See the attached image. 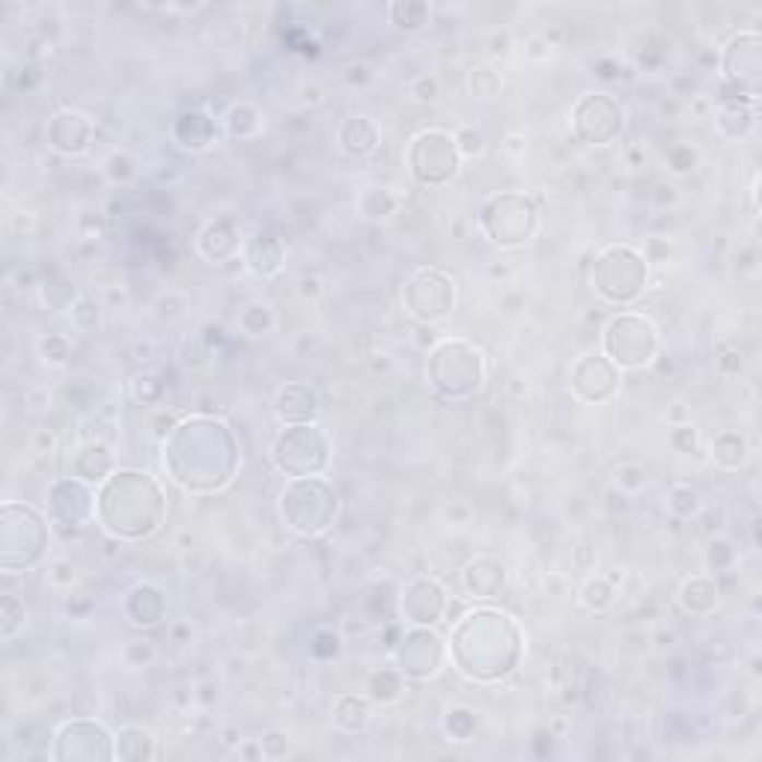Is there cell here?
I'll return each mask as SVG.
<instances>
[{
  "mask_svg": "<svg viewBox=\"0 0 762 762\" xmlns=\"http://www.w3.org/2000/svg\"><path fill=\"white\" fill-rule=\"evenodd\" d=\"M164 471L188 494H215L233 483L242 453L233 430L218 418H185L164 438Z\"/></svg>",
  "mask_w": 762,
  "mask_h": 762,
  "instance_id": "cell-1",
  "label": "cell"
},
{
  "mask_svg": "<svg viewBox=\"0 0 762 762\" xmlns=\"http://www.w3.org/2000/svg\"><path fill=\"white\" fill-rule=\"evenodd\" d=\"M521 629L497 608H473L453 625L450 658L456 670L473 682H501L521 661Z\"/></svg>",
  "mask_w": 762,
  "mask_h": 762,
  "instance_id": "cell-2",
  "label": "cell"
},
{
  "mask_svg": "<svg viewBox=\"0 0 762 762\" xmlns=\"http://www.w3.org/2000/svg\"><path fill=\"white\" fill-rule=\"evenodd\" d=\"M96 518L110 537L140 542L164 525L167 497L150 473L114 471L98 485Z\"/></svg>",
  "mask_w": 762,
  "mask_h": 762,
  "instance_id": "cell-3",
  "label": "cell"
},
{
  "mask_svg": "<svg viewBox=\"0 0 762 762\" xmlns=\"http://www.w3.org/2000/svg\"><path fill=\"white\" fill-rule=\"evenodd\" d=\"M426 378H430L432 390L447 402L473 399L485 385L483 352L459 337L438 340L426 357Z\"/></svg>",
  "mask_w": 762,
  "mask_h": 762,
  "instance_id": "cell-4",
  "label": "cell"
},
{
  "mask_svg": "<svg viewBox=\"0 0 762 762\" xmlns=\"http://www.w3.org/2000/svg\"><path fill=\"white\" fill-rule=\"evenodd\" d=\"M278 516L292 534L316 539L328 534L340 516V497L323 477L286 480L278 494Z\"/></svg>",
  "mask_w": 762,
  "mask_h": 762,
  "instance_id": "cell-5",
  "label": "cell"
},
{
  "mask_svg": "<svg viewBox=\"0 0 762 762\" xmlns=\"http://www.w3.org/2000/svg\"><path fill=\"white\" fill-rule=\"evenodd\" d=\"M48 551V521L27 504H3L0 513V570L7 575L39 566Z\"/></svg>",
  "mask_w": 762,
  "mask_h": 762,
  "instance_id": "cell-6",
  "label": "cell"
},
{
  "mask_svg": "<svg viewBox=\"0 0 762 762\" xmlns=\"http://www.w3.org/2000/svg\"><path fill=\"white\" fill-rule=\"evenodd\" d=\"M593 286L601 298L617 307H629L641 298L649 283V262L632 245L601 247L593 259Z\"/></svg>",
  "mask_w": 762,
  "mask_h": 762,
  "instance_id": "cell-7",
  "label": "cell"
},
{
  "mask_svg": "<svg viewBox=\"0 0 762 762\" xmlns=\"http://www.w3.org/2000/svg\"><path fill=\"white\" fill-rule=\"evenodd\" d=\"M480 230L501 250L527 245L539 230L537 203L521 191H501L480 206Z\"/></svg>",
  "mask_w": 762,
  "mask_h": 762,
  "instance_id": "cell-8",
  "label": "cell"
},
{
  "mask_svg": "<svg viewBox=\"0 0 762 762\" xmlns=\"http://www.w3.org/2000/svg\"><path fill=\"white\" fill-rule=\"evenodd\" d=\"M658 349H661L658 328L641 313H617L601 333V354L617 370H641L653 364Z\"/></svg>",
  "mask_w": 762,
  "mask_h": 762,
  "instance_id": "cell-9",
  "label": "cell"
},
{
  "mask_svg": "<svg viewBox=\"0 0 762 762\" xmlns=\"http://www.w3.org/2000/svg\"><path fill=\"white\" fill-rule=\"evenodd\" d=\"M271 462L290 480L323 477L331 462V441L316 423H295L278 432L271 444Z\"/></svg>",
  "mask_w": 762,
  "mask_h": 762,
  "instance_id": "cell-10",
  "label": "cell"
},
{
  "mask_svg": "<svg viewBox=\"0 0 762 762\" xmlns=\"http://www.w3.org/2000/svg\"><path fill=\"white\" fill-rule=\"evenodd\" d=\"M406 167L411 179L423 188H441L456 179L462 167V152L456 143V134L444 129H423L409 140L406 150Z\"/></svg>",
  "mask_w": 762,
  "mask_h": 762,
  "instance_id": "cell-11",
  "label": "cell"
},
{
  "mask_svg": "<svg viewBox=\"0 0 762 762\" xmlns=\"http://www.w3.org/2000/svg\"><path fill=\"white\" fill-rule=\"evenodd\" d=\"M406 310L418 323L435 325L447 319L456 304V283L447 271L441 269H418L402 290Z\"/></svg>",
  "mask_w": 762,
  "mask_h": 762,
  "instance_id": "cell-12",
  "label": "cell"
},
{
  "mask_svg": "<svg viewBox=\"0 0 762 762\" xmlns=\"http://www.w3.org/2000/svg\"><path fill=\"white\" fill-rule=\"evenodd\" d=\"M447 655H450L447 641L432 625H411L409 632L402 634L397 649H394V661H397V670L406 679L426 682V679L438 677L444 670Z\"/></svg>",
  "mask_w": 762,
  "mask_h": 762,
  "instance_id": "cell-13",
  "label": "cell"
},
{
  "mask_svg": "<svg viewBox=\"0 0 762 762\" xmlns=\"http://www.w3.org/2000/svg\"><path fill=\"white\" fill-rule=\"evenodd\" d=\"M572 131L581 143L608 146L625 131V110L608 93H587L572 110Z\"/></svg>",
  "mask_w": 762,
  "mask_h": 762,
  "instance_id": "cell-14",
  "label": "cell"
},
{
  "mask_svg": "<svg viewBox=\"0 0 762 762\" xmlns=\"http://www.w3.org/2000/svg\"><path fill=\"white\" fill-rule=\"evenodd\" d=\"M51 757L60 762L69 760H117L114 736L102 724L86 718L66 720L55 736V751Z\"/></svg>",
  "mask_w": 762,
  "mask_h": 762,
  "instance_id": "cell-15",
  "label": "cell"
},
{
  "mask_svg": "<svg viewBox=\"0 0 762 762\" xmlns=\"http://www.w3.org/2000/svg\"><path fill=\"white\" fill-rule=\"evenodd\" d=\"M760 69H762V39L757 31H745L732 36L724 48V72L727 81L741 90L745 98H757L760 93Z\"/></svg>",
  "mask_w": 762,
  "mask_h": 762,
  "instance_id": "cell-16",
  "label": "cell"
},
{
  "mask_svg": "<svg viewBox=\"0 0 762 762\" xmlns=\"http://www.w3.org/2000/svg\"><path fill=\"white\" fill-rule=\"evenodd\" d=\"M48 518L63 527H84L96 518V492L78 477L57 480L48 489Z\"/></svg>",
  "mask_w": 762,
  "mask_h": 762,
  "instance_id": "cell-17",
  "label": "cell"
},
{
  "mask_svg": "<svg viewBox=\"0 0 762 762\" xmlns=\"http://www.w3.org/2000/svg\"><path fill=\"white\" fill-rule=\"evenodd\" d=\"M620 390V370L605 354H584L572 364V394L581 402H608Z\"/></svg>",
  "mask_w": 762,
  "mask_h": 762,
  "instance_id": "cell-18",
  "label": "cell"
},
{
  "mask_svg": "<svg viewBox=\"0 0 762 762\" xmlns=\"http://www.w3.org/2000/svg\"><path fill=\"white\" fill-rule=\"evenodd\" d=\"M447 613V590L435 578H414L399 596V617L409 625H435Z\"/></svg>",
  "mask_w": 762,
  "mask_h": 762,
  "instance_id": "cell-19",
  "label": "cell"
},
{
  "mask_svg": "<svg viewBox=\"0 0 762 762\" xmlns=\"http://www.w3.org/2000/svg\"><path fill=\"white\" fill-rule=\"evenodd\" d=\"M90 140H93V122L78 110H57L48 122V146L60 155H81L90 150Z\"/></svg>",
  "mask_w": 762,
  "mask_h": 762,
  "instance_id": "cell-20",
  "label": "cell"
},
{
  "mask_svg": "<svg viewBox=\"0 0 762 762\" xmlns=\"http://www.w3.org/2000/svg\"><path fill=\"white\" fill-rule=\"evenodd\" d=\"M242 259H245L247 271L254 278L271 280L283 269L286 250H283V242L271 230H254L242 245Z\"/></svg>",
  "mask_w": 762,
  "mask_h": 762,
  "instance_id": "cell-21",
  "label": "cell"
},
{
  "mask_svg": "<svg viewBox=\"0 0 762 762\" xmlns=\"http://www.w3.org/2000/svg\"><path fill=\"white\" fill-rule=\"evenodd\" d=\"M323 411L319 394L307 382H290L274 394V414L280 423L295 426V423H316Z\"/></svg>",
  "mask_w": 762,
  "mask_h": 762,
  "instance_id": "cell-22",
  "label": "cell"
},
{
  "mask_svg": "<svg viewBox=\"0 0 762 762\" xmlns=\"http://www.w3.org/2000/svg\"><path fill=\"white\" fill-rule=\"evenodd\" d=\"M245 238H238V226L230 218H215L200 230L197 236V250L206 262H226L236 254H242Z\"/></svg>",
  "mask_w": 762,
  "mask_h": 762,
  "instance_id": "cell-23",
  "label": "cell"
},
{
  "mask_svg": "<svg viewBox=\"0 0 762 762\" xmlns=\"http://www.w3.org/2000/svg\"><path fill=\"white\" fill-rule=\"evenodd\" d=\"M506 566L494 558H477L462 570V584L473 599H497L506 590Z\"/></svg>",
  "mask_w": 762,
  "mask_h": 762,
  "instance_id": "cell-24",
  "label": "cell"
},
{
  "mask_svg": "<svg viewBox=\"0 0 762 762\" xmlns=\"http://www.w3.org/2000/svg\"><path fill=\"white\" fill-rule=\"evenodd\" d=\"M218 138L215 119L209 117L206 110H183L179 117L173 119V140L188 152L209 150Z\"/></svg>",
  "mask_w": 762,
  "mask_h": 762,
  "instance_id": "cell-25",
  "label": "cell"
},
{
  "mask_svg": "<svg viewBox=\"0 0 762 762\" xmlns=\"http://www.w3.org/2000/svg\"><path fill=\"white\" fill-rule=\"evenodd\" d=\"M126 617L138 629H152V625H159L167 617V596L155 584H138L126 596Z\"/></svg>",
  "mask_w": 762,
  "mask_h": 762,
  "instance_id": "cell-26",
  "label": "cell"
},
{
  "mask_svg": "<svg viewBox=\"0 0 762 762\" xmlns=\"http://www.w3.org/2000/svg\"><path fill=\"white\" fill-rule=\"evenodd\" d=\"M337 143L349 159H370L382 143V129L370 117H349L337 131Z\"/></svg>",
  "mask_w": 762,
  "mask_h": 762,
  "instance_id": "cell-27",
  "label": "cell"
},
{
  "mask_svg": "<svg viewBox=\"0 0 762 762\" xmlns=\"http://www.w3.org/2000/svg\"><path fill=\"white\" fill-rule=\"evenodd\" d=\"M110 473H114V456L105 444L98 441H86L81 444L75 453H72V477L84 480V483H105Z\"/></svg>",
  "mask_w": 762,
  "mask_h": 762,
  "instance_id": "cell-28",
  "label": "cell"
},
{
  "mask_svg": "<svg viewBox=\"0 0 762 762\" xmlns=\"http://www.w3.org/2000/svg\"><path fill=\"white\" fill-rule=\"evenodd\" d=\"M757 122V98H732V102H724L718 110V129L724 138L741 140L748 138Z\"/></svg>",
  "mask_w": 762,
  "mask_h": 762,
  "instance_id": "cell-29",
  "label": "cell"
},
{
  "mask_svg": "<svg viewBox=\"0 0 762 762\" xmlns=\"http://www.w3.org/2000/svg\"><path fill=\"white\" fill-rule=\"evenodd\" d=\"M679 605H682V611L694 613V617L712 613L718 608V587H715V581L703 578V575L688 578L682 584V590H679Z\"/></svg>",
  "mask_w": 762,
  "mask_h": 762,
  "instance_id": "cell-30",
  "label": "cell"
},
{
  "mask_svg": "<svg viewBox=\"0 0 762 762\" xmlns=\"http://www.w3.org/2000/svg\"><path fill=\"white\" fill-rule=\"evenodd\" d=\"M373 720V706L370 700L357 694H340L333 703V724L343 732H364Z\"/></svg>",
  "mask_w": 762,
  "mask_h": 762,
  "instance_id": "cell-31",
  "label": "cell"
},
{
  "mask_svg": "<svg viewBox=\"0 0 762 762\" xmlns=\"http://www.w3.org/2000/svg\"><path fill=\"white\" fill-rule=\"evenodd\" d=\"M387 19H390V24H394L397 31L418 33L430 24L432 10L430 3H423V0H399V3H390V7H387Z\"/></svg>",
  "mask_w": 762,
  "mask_h": 762,
  "instance_id": "cell-32",
  "label": "cell"
},
{
  "mask_svg": "<svg viewBox=\"0 0 762 762\" xmlns=\"http://www.w3.org/2000/svg\"><path fill=\"white\" fill-rule=\"evenodd\" d=\"M114 748H117L119 760L129 762H143L155 757V739H152V732L140 730V727L119 730L117 739H114Z\"/></svg>",
  "mask_w": 762,
  "mask_h": 762,
  "instance_id": "cell-33",
  "label": "cell"
},
{
  "mask_svg": "<svg viewBox=\"0 0 762 762\" xmlns=\"http://www.w3.org/2000/svg\"><path fill=\"white\" fill-rule=\"evenodd\" d=\"M712 459L715 465H720L724 471H739L745 459H748V444L741 438L739 432H720L712 438Z\"/></svg>",
  "mask_w": 762,
  "mask_h": 762,
  "instance_id": "cell-34",
  "label": "cell"
},
{
  "mask_svg": "<svg viewBox=\"0 0 762 762\" xmlns=\"http://www.w3.org/2000/svg\"><path fill=\"white\" fill-rule=\"evenodd\" d=\"M24 623H27V608H24V601L15 596V593H7L3 599H0V634H3V641H12L15 634L22 632Z\"/></svg>",
  "mask_w": 762,
  "mask_h": 762,
  "instance_id": "cell-35",
  "label": "cell"
},
{
  "mask_svg": "<svg viewBox=\"0 0 762 762\" xmlns=\"http://www.w3.org/2000/svg\"><path fill=\"white\" fill-rule=\"evenodd\" d=\"M259 129V110L247 102H238L224 117V131L230 138H250Z\"/></svg>",
  "mask_w": 762,
  "mask_h": 762,
  "instance_id": "cell-36",
  "label": "cell"
},
{
  "mask_svg": "<svg viewBox=\"0 0 762 762\" xmlns=\"http://www.w3.org/2000/svg\"><path fill=\"white\" fill-rule=\"evenodd\" d=\"M238 325H242V331L250 333V337H259V333L271 331V325H274V313H271L269 304H262V301H250V304L242 307V313H238Z\"/></svg>",
  "mask_w": 762,
  "mask_h": 762,
  "instance_id": "cell-37",
  "label": "cell"
},
{
  "mask_svg": "<svg viewBox=\"0 0 762 762\" xmlns=\"http://www.w3.org/2000/svg\"><path fill=\"white\" fill-rule=\"evenodd\" d=\"M43 301L51 307V310H72L78 301V292H75V283H69V280L63 278H55V280H45L43 283Z\"/></svg>",
  "mask_w": 762,
  "mask_h": 762,
  "instance_id": "cell-38",
  "label": "cell"
},
{
  "mask_svg": "<svg viewBox=\"0 0 762 762\" xmlns=\"http://www.w3.org/2000/svg\"><path fill=\"white\" fill-rule=\"evenodd\" d=\"M402 673L399 670H390V667H385V670H378V673H373V679H370V694H373V700H378V703H394V700L402 694Z\"/></svg>",
  "mask_w": 762,
  "mask_h": 762,
  "instance_id": "cell-39",
  "label": "cell"
},
{
  "mask_svg": "<svg viewBox=\"0 0 762 762\" xmlns=\"http://www.w3.org/2000/svg\"><path fill=\"white\" fill-rule=\"evenodd\" d=\"M361 212H364L366 218H387L394 215V209H397V200H394V194L387 191V188H366L364 197H361Z\"/></svg>",
  "mask_w": 762,
  "mask_h": 762,
  "instance_id": "cell-40",
  "label": "cell"
},
{
  "mask_svg": "<svg viewBox=\"0 0 762 762\" xmlns=\"http://www.w3.org/2000/svg\"><path fill=\"white\" fill-rule=\"evenodd\" d=\"M667 506H670V513H673V516L691 518V516H697L703 501H700V494L694 492L691 485H673L670 494H667Z\"/></svg>",
  "mask_w": 762,
  "mask_h": 762,
  "instance_id": "cell-41",
  "label": "cell"
},
{
  "mask_svg": "<svg viewBox=\"0 0 762 762\" xmlns=\"http://www.w3.org/2000/svg\"><path fill=\"white\" fill-rule=\"evenodd\" d=\"M39 354H43L45 364L51 366H66L69 364V357H72V343L66 340L63 333H45L43 340H39Z\"/></svg>",
  "mask_w": 762,
  "mask_h": 762,
  "instance_id": "cell-42",
  "label": "cell"
},
{
  "mask_svg": "<svg viewBox=\"0 0 762 762\" xmlns=\"http://www.w3.org/2000/svg\"><path fill=\"white\" fill-rule=\"evenodd\" d=\"M581 601H584V608H590V611H605V608L613 601L611 581L608 578L587 581V584H584V590H581Z\"/></svg>",
  "mask_w": 762,
  "mask_h": 762,
  "instance_id": "cell-43",
  "label": "cell"
},
{
  "mask_svg": "<svg viewBox=\"0 0 762 762\" xmlns=\"http://www.w3.org/2000/svg\"><path fill=\"white\" fill-rule=\"evenodd\" d=\"M444 730L450 732L456 741H468L473 736V730H477V718H473L471 708H450L447 712V720H444Z\"/></svg>",
  "mask_w": 762,
  "mask_h": 762,
  "instance_id": "cell-44",
  "label": "cell"
},
{
  "mask_svg": "<svg viewBox=\"0 0 762 762\" xmlns=\"http://www.w3.org/2000/svg\"><path fill=\"white\" fill-rule=\"evenodd\" d=\"M468 86H471L473 96L492 98L501 90V75L494 72L492 66H477L471 75H468Z\"/></svg>",
  "mask_w": 762,
  "mask_h": 762,
  "instance_id": "cell-45",
  "label": "cell"
},
{
  "mask_svg": "<svg viewBox=\"0 0 762 762\" xmlns=\"http://www.w3.org/2000/svg\"><path fill=\"white\" fill-rule=\"evenodd\" d=\"M310 653L316 658H333V655L340 653V634L331 632V629H319L310 637Z\"/></svg>",
  "mask_w": 762,
  "mask_h": 762,
  "instance_id": "cell-46",
  "label": "cell"
},
{
  "mask_svg": "<svg viewBox=\"0 0 762 762\" xmlns=\"http://www.w3.org/2000/svg\"><path fill=\"white\" fill-rule=\"evenodd\" d=\"M105 173H108L110 183H129L134 176V162H131L126 152H114L105 164Z\"/></svg>",
  "mask_w": 762,
  "mask_h": 762,
  "instance_id": "cell-47",
  "label": "cell"
},
{
  "mask_svg": "<svg viewBox=\"0 0 762 762\" xmlns=\"http://www.w3.org/2000/svg\"><path fill=\"white\" fill-rule=\"evenodd\" d=\"M456 143H459V152H462V162L465 159L480 155V152L485 150V138L480 134V131H473V129L459 131V134H456Z\"/></svg>",
  "mask_w": 762,
  "mask_h": 762,
  "instance_id": "cell-48",
  "label": "cell"
},
{
  "mask_svg": "<svg viewBox=\"0 0 762 762\" xmlns=\"http://www.w3.org/2000/svg\"><path fill=\"white\" fill-rule=\"evenodd\" d=\"M72 319H75L81 328H93V325L98 323V313H96V307H93V301L78 298L75 307H72Z\"/></svg>",
  "mask_w": 762,
  "mask_h": 762,
  "instance_id": "cell-49",
  "label": "cell"
},
{
  "mask_svg": "<svg viewBox=\"0 0 762 762\" xmlns=\"http://www.w3.org/2000/svg\"><path fill=\"white\" fill-rule=\"evenodd\" d=\"M259 751H262V757L278 760V757H283V753H286V736H283V732H269L266 739L259 741Z\"/></svg>",
  "mask_w": 762,
  "mask_h": 762,
  "instance_id": "cell-50",
  "label": "cell"
},
{
  "mask_svg": "<svg viewBox=\"0 0 762 762\" xmlns=\"http://www.w3.org/2000/svg\"><path fill=\"white\" fill-rule=\"evenodd\" d=\"M730 560H732L730 542H712V548H708V566H712V570H724Z\"/></svg>",
  "mask_w": 762,
  "mask_h": 762,
  "instance_id": "cell-51",
  "label": "cell"
},
{
  "mask_svg": "<svg viewBox=\"0 0 762 762\" xmlns=\"http://www.w3.org/2000/svg\"><path fill=\"white\" fill-rule=\"evenodd\" d=\"M411 93H414L420 102H435V98H438V81L432 75H423L418 84L411 86Z\"/></svg>",
  "mask_w": 762,
  "mask_h": 762,
  "instance_id": "cell-52",
  "label": "cell"
}]
</instances>
